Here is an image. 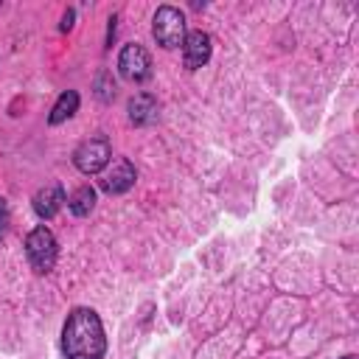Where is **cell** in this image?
Returning <instances> with one entry per match:
<instances>
[{
	"mask_svg": "<svg viewBox=\"0 0 359 359\" xmlns=\"http://www.w3.org/2000/svg\"><path fill=\"white\" fill-rule=\"evenodd\" d=\"M345 359H356V356H345Z\"/></svg>",
	"mask_w": 359,
	"mask_h": 359,
	"instance_id": "cell-15",
	"label": "cell"
},
{
	"mask_svg": "<svg viewBox=\"0 0 359 359\" xmlns=\"http://www.w3.org/2000/svg\"><path fill=\"white\" fill-rule=\"evenodd\" d=\"M8 222H11V216H8V205H6V199H0V238H3L6 230H8Z\"/></svg>",
	"mask_w": 359,
	"mask_h": 359,
	"instance_id": "cell-13",
	"label": "cell"
},
{
	"mask_svg": "<svg viewBox=\"0 0 359 359\" xmlns=\"http://www.w3.org/2000/svg\"><path fill=\"white\" fill-rule=\"evenodd\" d=\"M118 73L126 79V81H146L151 76V59L146 53L143 45H123L121 56H118Z\"/></svg>",
	"mask_w": 359,
	"mask_h": 359,
	"instance_id": "cell-5",
	"label": "cell"
},
{
	"mask_svg": "<svg viewBox=\"0 0 359 359\" xmlns=\"http://www.w3.org/2000/svg\"><path fill=\"white\" fill-rule=\"evenodd\" d=\"M112 157V149H109V140L107 137H90L84 140L76 151H73V163L81 174H98L107 168Z\"/></svg>",
	"mask_w": 359,
	"mask_h": 359,
	"instance_id": "cell-4",
	"label": "cell"
},
{
	"mask_svg": "<svg viewBox=\"0 0 359 359\" xmlns=\"http://www.w3.org/2000/svg\"><path fill=\"white\" fill-rule=\"evenodd\" d=\"M151 34L157 39L160 48L171 50V48H180L188 36L185 31V14L174 6H160L157 14H154V25H151Z\"/></svg>",
	"mask_w": 359,
	"mask_h": 359,
	"instance_id": "cell-2",
	"label": "cell"
},
{
	"mask_svg": "<svg viewBox=\"0 0 359 359\" xmlns=\"http://www.w3.org/2000/svg\"><path fill=\"white\" fill-rule=\"evenodd\" d=\"M104 79H107V73L98 76V98L101 101H109L115 95V84H104Z\"/></svg>",
	"mask_w": 359,
	"mask_h": 359,
	"instance_id": "cell-12",
	"label": "cell"
},
{
	"mask_svg": "<svg viewBox=\"0 0 359 359\" xmlns=\"http://www.w3.org/2000/svg\"><path fill=\"white\" fill-rule=\"evenodd\" d=\"M107 337L98 314L93 309H73L62 328L65 359H104Z\"/></svg>",
	"mask_w": 359,
	"mask_h": 359,
	"instance_id": "cell-1",
	"label": "cell"
},
{
	"mask_svg": "<svg viewBox=\"0 0 359 359\" xmlns=\"http://www.w3.org/2000/svg\"><path fill=\"white\" fill-rule=\"evenodd\" d=\"M76 109H79V93H76V90H65V93L56 98V104H53L48 121H50L53 126H56V123H65L67 118L76 115Z\"/></svg>",
	"mask_w": 359,
	"mask_h": 359,
	"instance_id": "cell-10",
	"label": "cell"
},
{
	"mask_svg": "<svg viewBox=\"0 0 359 359\" xmlns=\"http://www.w3.org/2000/svg\"><path fill=\"white\" fill-rule=\"evenodd\" d=\"M67 208H70L73 216H87V213L95 208V191H93L90 185L76 188V191L70 194V199H67Z\"/></svg>",
	"mask_w": 359,
	"mask_h": 359,
	"instance_id": "cell-11",
	"label": "cell"
},
{
	"mask_svg": "<svg viewBox=\"0 0 359 359\" xmlns=\"http://www.w3.org/2000/svg\"><path fill=\"white\" fill-rule=\"evenodd\" d=\"M56 252H59L56 250V238H53V233L45 224H39V227H34L28 233V238H25V255H28V261H31V266L36 272H50L53 264H56Z\"/></svg>",
	"mask_w": 359,
	"mask_h": 359,
	"instance_id": "cell-3",
	"label": "cell"
},
{
	"mask_svg": "<svg viewBox=\"0 0 359 359\" xmlns=\"http://www.w3.org/2000/svg\"><path fill=\"white\" fill-rule=\"evenodd\" d=\"M135 165L126 160V157H121L118 163H112V168L104 174V180H101V188L107 191V194H123V191H129L132 185H135Z\"/></svg>",
	"mask_w": 359,
	"mask_h": 359,
	"instance_id": "cell-7",
	"label": "cell"
},
{
	"mask_svg": "<svg viewBox=\"0 0 359 359\" xmlns=\"http://www.w3.org/2000/svg\"><path fill=\"white\" fill-rule=\"evenodd\" d=\"M210 50H213V45H210V34H205V31H191V34L185 36V42H182V59H185V67H191V70L202 67V65L210 59Z\"/></svg>",
	"mask_w": 359,
	"mask_h": 359,
	"instance_id": "cell-6",
	"label": "cell"
},
{
	"mask_svg": "<svg viewBox=\"0 0 359 359\" xmlns=\"http://www.w3.org/2000/svg\"><path fill=\"white\" fill-rule=\"evenodd\" d=\"M70 25H73V11H67V14H65V20H62V31H67Z\"/></svg>",
	"mask_w": 359,
	"mask_h": 359,
	"instance_id": "cell-14",
	"label": "cell"
},
{
	"mask_svg": "<svg viewBox=\"0 0 359 359\" xmlns=\"http://www.w3.org/2000/svg\"><path fill=\"white\" fill-rule=\"evenodd\" d=\"M129 121L135 126H149L157 121V101L154 95L149 93H137L132 101H129Z\"/></svg>",
	"mask_w": 359,
	"mask_h": 359,
	"instance_id": "cell-9",
	"label": "cell"
},
{
	"mask_svg": "<svg viewBox=\"0 0 359 359\" xmlns=\"http://www.w3.org/2000/svg\"><path fill=\"white\" fill-rule=\"evenodd\" d=\"M62 202H65L62 185H45V188H39L34 194V210H36L39 219H53L59 213Z\"/></svg>",
	"mask_w": 359,
	"mask_h": 359,
	"instance_id": "cell-8",
	"label": "cell"
}]
</instances>
